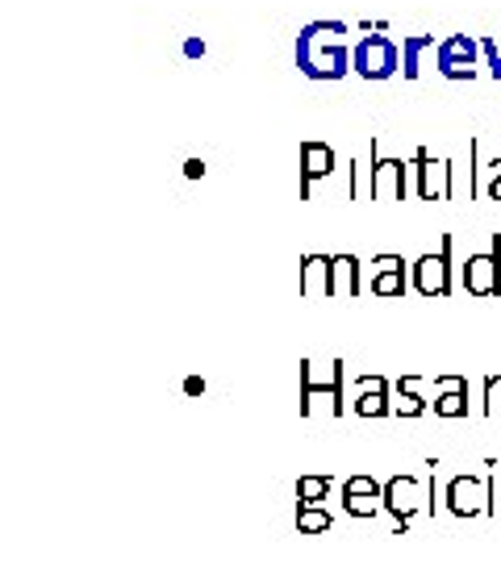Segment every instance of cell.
<instances>
[{
    "mask_svg": "<svg viewBox=\"0 0 501 563\" xmlns=\"http://www.w3.org/2000/svg\"><path fill=\"white\" fill-rule=\"evenodd\" d=\"M293 59L301 75L310 80H343L351 71V43H347V25L343 22H310L301 25Z\"/></svg>",
    "mask_w": 501,
    "mask_h": 563,
    "instance_id": "obj_1",
    "label": "cell"
},
{
    "mask_svg": "<svg viewBox=\"0 0 501 563\" xmlns=\"http://www.w3.org/2000/svg\"><path fill=\"white\" fill-rule=\"evenodd\" d=\"M351 71L359 80H393L402 71V50L384 34H359V43L351 47Z\"/></svg>",
    "mask_w": 501,
    "mask_h": 563,
    "instance_id": "obj_2",
    "label": "cell"
},
{
    "mask_svg": "<svg viewBox=\"0 0 501 563\" xmlns=\"http://www.w3.org/2000/svg\"><path fill=\"white\" fill-rule=\"evenodd\" d=\"M455 159H434L427 146L414 151V164H409V180L418 188L422 201H452L460 184H455Z\"/></svg>",
    "mask_w": 501,
    "mask_h": 563,
    "instance_id": "obj_3",
    "label": "cell"
},
{
    "mask_svg": "<svg viewBox=\"0 0 501 563\" xmlns=\"http://www.w3.org/2000/svg\"><path fill=\"white\" fill-rule=\"evenodd\" d=\"M452 247L455 238L443 235V242H439V251H430V255H422L414 267H409V276H414V288L422 292V297H430V301H443V297H452Z\"/></svg>",
    "mask_w": 501,
    "mask_h": 563,
    "instance_id": "obj_4",
    "label": "cell"
},
{
    "mask_svg": "<svg viewBox=\"0 0 501 563\" xmlns=\"http://www.w3.org/2000/svg\"><path fill=\"white\" fill-rule=\"evenodd\" d=\"M434 63H439V75H443V80H477L480 68H485L480 38H473V34H452V38H443L439 50H434Z\"/></svg>",
    "mask_w": 501,
    "mask_h": 563,
    "instance_id": "obj_5",
    "label": "cell"
},
{
    "mask_svg": "<svg viewBox=\"0 0 501 563\" xmlns=\"http://www.w3.org/2000/svg\"><path fill=\"white\" fill-rule=\"evenodd\" d=\"M493 489H498V476H455L448 484V510L455 517L493 514Z\"/></svg>",
    "mask_w": 501,
    "mask_h": 563,
    "instance_id": "obj_6",
    "label": "cell"
},
{
    "mask_svg": "<svg viewBox=\"0 0 501 563\" xmlns=\"http://www.w3.org/2000/svg\"><path fill=\"white\" fill-rule=\"evenodd\" d=\"M464 292L468 297H498L501 292V235H493V242L477 251V255H468L464 263Z\"/></svg>",
    "mask_w": 501,
    "mask_h": 563,
    "instance_id": "obj_7",
    "label": "cell"
},
{
    "mask_svg": "<svg viewBox=\"0 0 501 563\" xmlns=\"http://www.w3.org/2000/svg\"><path fill=\"white\" fill-rule=\"evenodd\" d=\"M368 159H372V201H406L409 164L384 159L377 139H368Z\"/></svg>",
    "mask_w": 501,
    "mask_h": 563,
    "instance_id": "obj_8",
    "label": "cell"
},
{
    "mask_svg": "<svg viewBox=\"0 0 501 563\" xmlns=\"http://www.w3.org/2000/svg\"><path fill=\"white\" fill-rule=\"evenodd\" d=\"M384 510L397 522V535L409 530L414 514L422 510V484H418L414 476H389V480H384Z\"/></svg>",
    "mask_w": 501,
    "mask_h": 563,
    "instance_id": "obj_9",
    "label": "cell"
},
{
    "mask_svg": "<svg viewBox=\"0 0 501 563\" xmlns=\"http://www.w3.org/2000/svg\"><path fill=\"white\" fill-rule=\"evenodd\" d=\"M334 176V146L326 142H301V201H310V188Z\"/></svg>",
    "mask_w": 501,
    "mask_h": 563,
    "instance_id": "obj_10",
    "label": "cell"
},
{
    "mask_svg": "<svg viewBox=\"0 0 501 563\" xmlns=\"http://www.w3.org/2000/svg\"><path fill=\"white\" fill-rule=\"evenodd\" d=\"M301 297H334V255L301 259Z\"/></svg>",
    "mask_w": 501,
    "mask_h": 563,
    "instance_id": "obj_11",
    "label": "cell"
},
{
    "mask_svg": "<svg viewBox=\"0 0 501 563\" xmlns=\"http://www.w3.org/2000/svg\"><path fill=\"white\" fill-rule=\"evenodd\" d=\"M343 414V384L338 388H301V418H338Z\"/></svg>",
    "mask_w": 501,
    "mask_h": 563,
    "instance_id": "obj_12",
    "label": "cell"
},
{
    "mask_svg": "<svg viewBox=\"0 0 501 563\" xmlns=\"http://www.w3.org/2000/svg\"><path fill=\"white\" fill-rule=\"evenodd\" d=\"M343 359H301V388H338Z\"/></svg>",
    "mask_w": 501,
    "mask_h": 563,
    "instance_id": "obj_13",
    "label": "cell"
},
{
    "mask_svg": "<svg viewBox=\"0 0 501 563\" xmlns=\"http://www.w3.org/2000/svg\"><path fill=\"white\" fill-rule=\"evenodd\" d=\"M418 388H422V375L418 372H406L397 380V400H393L397 418H422L427 414V400L418 397Z\"/></svg>",
    "mask_w": 501,
    "mask_h": 563,
    "instance_id": "obj_14",
    "label": "cell"
},
{
    "mask_svg": "<svg viewBox=\"0 0 501 563\" xmlns=\"http://www.w3.org/2000/svg\"><path fill=\"white\" fill-rule=\"evenodd\" d=\"M363 292V267L356 255H334V297H359Z\"/></svg>",
    "mask_w": 501,
    "mask_h": 563,
    "instance_id": "obj_15",
    "label": "cell"
},
{
    "mask_svg": "<svg viewBox=\"0 0 501 563\" xmlns=\"http://www.w3.org/2000/svg\"><path fill=\"white\" fill-rule=\"evenodd\" d=\"M427 50H439L434 47V34H409V38H402V75L406 80L422 75V55Z\"/></svg>",
    "mask_w": 501,
    "mask_h": 563,
    "instance_id": "obj_16",
    "label": "cell"
},
{
    "mask_svg": "<svg viewBox=\"0 0 501 563\" xmlns=\"http://www.w3.org/2000/svg\"><path fill=\"white\" fill-rule=\"evenodd\" d=\"M409 267H393V272H372L368 276V288L377 292V297H406V288H409Z\"/></svg>",
    "mask_w": 501,
    "mask_h": 563,
    "instance_id": "obj_17",
    "label": "cell"
},
{
    "mask_svg": "<svg viewBox=\"0 0 501 563\" xmlns=\"http://www.w3.org/2000/svg\"><path fill=\"white\" fill-rule=\"evenodd\" d=\"M334 526V517L322 505H297V530L301 535H326Z\"/></svg>",
    "mask_w": 501,
    "mask_h": 563,
    "instance_id": "obj_18",
    "label": "cell"
},
{
    "mask_svg": "<svg viewBox=\"0 0 501 563\" xmlns=\"http://www.w3.org/2000/svg\"><path fill=\"white\" fill-rule=\"evenodd\" d=\"M331 496V476H301L297 480V501L301 505H322Z\"/></svg>",
    "mask_w": 501,
    "mask_h": 563,
    "instance_id": "obj_19",
    "label": "cell"
},
{
    "mask_svg": "<svg viewBox=\"0 0 501 563\" xmlns=\"http://www.w3.org/2000/svg\"><path fill=\"white\" fill-rule=\"evenodd\" d=\"M343 510H347L351 517H368V522H372V517H377V514L384 510V496H372V493H343Z\"/></svg>",
    "mask_w": 501,
    "mask_h": 563,
    "instance_id": "obj_20",
    "label": "cell"
},
{
    "mask_svg": "<svg viewBox=\"0 0 501 563\" xmlns=\"http://www.w3.org/2000/svg\"><path fill=\"white\" fill-rule=\"evenodd\" d=\"M356 414L359 418H389L393 414V400H389V393H359Z\"/></svg>",
    "mask_w": 501,
    "mask_h": 563,
    "instance_id": "obj_21",
    "label": "cell"
},
{
    "mask_svg": "<svg viewBox=\"0 0 501 563\" xmlns=\"http://www.w3.org/2000/svg\"><path fill=\"white\" fill-rule=\"evenodd\" d=\"M372 196V159H351V201H363Z\"/></svg>",
    "mask_w": 501,
    "mask_h": 563,
    "instance_id": "obj_22",
    "label": "cell"
},
{
    "mask_svg": "<svg viewBox=\"0 0 501 563\" xmlns=\"http://www.w3.org/2000/svg\"><path fill=\"white\" fill-rule=\"evenodd\" d=\"M434 414L439 418H468V393H443L434 400Z\"/></svg>",
    "mask_w": 501,
    "mask_h": 563,
    "instance_id": "obj_23",
    "label": "cell"
},
{
    "mask_svg": "<svg viewBox=\"0 0 501 563\" xmlns=\"http://www.w3.org/2000/svg\"><path fill=\"white\" fill-rule=\"evenodd\" d=\"M480 50H485V68H489V75L501 80V43L485 34V38H480Z\"/></svg>",
    "mask_w": 501,
    "mask_h": 563,
    "instance_id": "obj_24",
    "label": "cell"
},
{
    "mask_svg": "<svg viewBox=\"0 0 501 563\" xmlns=\"http://www.w3.org/2000/svg\"><path fill=\"white\" fill-rule=\"evenodd\" d=\"M343 493H372V496H384V484H377L372 476H351V480L343 484Z\"/></svg>",
    "mask_w": 501,
    "mask_h": 563,
    "instance_id": "obj_25",
    "label": "cell"
},
{
    "mask_svg": "<svg viewBox=\"0 0 501 563\" xmlns=\"http://www.w3.org/2000/svg\"><path fill=\"white\" fill-rule=\"evenodd\" d=\"M443 393H468V380L464 375H439L434 380V397H443Z\"/></svg>",
    "mask_w": 501,
    "mask_h": 563,
    "instance_id": "obj_26",
    "label": "cell"
},
{
    "mask_svg": "<svg viewBox=\"0 0 501 563\" xmlns=\"http://www.w3.org/2000/svg\"><path fill=\"white\" fill-rule=\"evenodd\" d=\"M485 196H489V201H501V159H493V164H489V176H485Z\"/></svg>",
    "mask_w": 501,
    "mask_h": 563,
    "instance_id": "obj_27",
    "label": "cell"
},
{
    "mask_svg": "<svg viewBox=\"0 0 501 563\" xmlns=\"http://www.w3.org/2000/svg\"><path fill=\"white\" fill-rule=\"evenodd\" d=\"M393 267H409V263L402 255H377L368 263V276H372V272H393Z\"/></svg>",
    "mask_w": 501,
    "mask_h": 563,
    "instance_id": "obj_28",
    "label": "cell"
},
{
    "mask_svg": "<svg viewBox=\"0 0 501 563\" xmlns=\"http://www.w3.org/2000/svg\"><path fill=\"white\" fill-rule=\"evenodd\" d=\"M359 393H389L384 375H359Z\"/></svg>",
    "mask_w": 501,
    "mask_h": 563,
    "instance_id": "obj_29",
    "label": "cell"
},
{
    "mask_svg": "<svg viewBox=\"0 0 501 563\" xmlns=\"http://www.w3.org/2000/svg\"><path fill=\"white\" fill-rule=\"evenodd\" d=\"M205 171H210V167H205V159H196V155H192V159H184V180H205Z\"/></svg>",
    "mask_w": 501,
    "mask_h": 563,
    "instance_id": "obj_30",
    "label": "cell"
},
{
    "mask_svg": "<svg viewBox=\"0 0 501 563\" xmlns=\"http://www.w3.org/2000/svg\"><path fill=\"white\" fill-rule=\"evenodd\" d=\"M184 397H205V380H201V375H189V380H184Z\"/></svg>",
    "mask_w": 501,
    "mask_h": 563,
    "instance_id": "obj_31",
    "label": "cell"
},
{
    "mask_svg": "<svg viewBox=\"0 0 501 563\" xmlns=\"http://www.w3.org/2000/svg\"><path fill=\"white\" fill-rule=\"evenodd\" d=\"M184 55H189V59H201V55H205V43H201V38H189V43H184Z\"/></svg>",
    "mask_w": 501,
    "mask_h": 563,
    "instance_id": "obj_32",
    "label": "cell"
}]
</instances>
